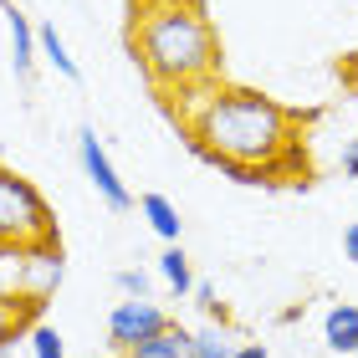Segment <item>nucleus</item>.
Here are the masks:
<instances>
[{
	"label": "nucleus",
	"mask_w": 358,
	"mask_h": 358,
	"mask_svg": "<svg viewBox=\"0 0 358 358\" xmlns=\"http://www.w3.org/2000/svg\"><path fill=\"white\" fill-rule=\"evenodd\" d=\"M164 103L179 113L189 149L215 164V159H236V164H256L282 174V185H302L297 179V154L302 143V118L287 103L256 92V87H236V83H205L189 92H174Z\"/></svg>",
	"instance_id": "nucleus-1"
},
{
	"label": "nucleus",
	"mask_w": 358,
	"mask_h": 358,
	"mask_svg": "<svg viewBox=\"0 0 358 358\" xmlns=\"http://www.w3.org/2000/svg\"><path fill=\"white\" fill-rule=\"evenodd\" d=\"M128 52L159 97L205 87L220 77V41L200 0H134Z\"/></svg>",
	"instance_id": "nucleus-2"
},
{
	"label": "nucleus",
	"mask_w": 358,
	"mask_h": 358,
	"mask_svg": "<svg viewBox=\"0 0 358 358\" xmlns=\"http://www.w3.org/2000/svg\"><path fill=\"white\" fill-rule=\"evenodd\" d=\"M52 236H57V220L46 194L15 169H0V256H21L26 246Z\"/></svg>",
	"instance_id": "nucleus-3"
},
{
	"label": "nucleus",
	"mask_w": 358,
	"mask_h": 358,
	"mask_svg": "<svg viewBox=\"0 0 358 358\" xmlns=\"http://www.w3.org/2000/svg\"><path fill=\"white\" fill-rule=\"evenodd\" d=\"M77 159H83V174H87V185L97 189V200H103L113 215H123V210H134V189L123 185V174L113 169V159L103 149V138H97V128H83L77 134Z\"/></svg>",
	"instance_id": "nucleus-4"
},
{
	"label": "nucleus",
	"mask_w": 358,
	"mask_h": 358,
	"mask_svg": "<svg viewBox=\"0 0 358 358\" xmlns=\"http://www.w3.org/2000/svg\"><path fill=\"white\" fill-rule=\"evenodd\" d=\"M164 322H169V313H164L154 297H123V302L108 313V348H113V353H128L134 343L154 338Z\"/></svg>",
	"instance_id": "nucleus-5"
},
{
	"label": "nucleus",
	"mask_w": 358,
	"mask_h": 358,
	"mask_svg": "<svg viewBox=\"0 0 358 358\" xmlns=\"http://www.w3.org/2000/svg\"><path fill=\"white\" fill-rule=\"evenodd\" d=\"M0 15H6V31H10V67L31 87V83H36V62H41V52H36V26H31V15L15 6V0H0Z\"/></svg>",
	"instance_id": "nucleus-6"
},
{
	"label": "nucleus",
	"mask_w": 358,
	"mask_h": 358,
	"mask_svg": "<svg viewBox=\"0 0 358 358\" xmlns=\"http://www.w3.org/2000/svg\"><path fill=\"white\" fill-rule=\"evenodd\" d=\"M36 313H41V297H31V292H0V353H6L15 338L31 333Z\"/></svg>",
	"instance_id": "nucleus-7"
},
{
	"label": "nucleus",
	"mask_w": 358,
	"mask_h": 358,
	"mask_svg": "<svg viewBox=\"0 0 358 358\" xmlns=\"http://www.w3.org/2000/svg\"><path fill=\"white\" fill-rule=\"evenodd\" d=\"M138 215L149 220V231L164 241V246H179V231H185V220H179V205L169 200V194H159V189L138 194Z\"/></svg>",
	"instance_id": "nucleus-8"
},
{
	"label": "nucleus",
	"mask_w": 358,
	"mask_h": 358,
	"mask_svg": "<svg viewBox=\"0 0 358 358\" xmlns=\"http://www.w3.org/2000/svg\"><path fill=\"white\" fill-rule=\"evenodd\" d=\"M36 52H41V62L62 77V83H83V67H77V57L67 52V41H62V31L52 21L36 26Z\"/></svg>",
	"instance_id": "nucleus-9"
},
{
	"label": "nucleus",
	"mask_w": 358,
	"mask_h": 358,
	"mask_svg": "<svg viewBox=\"0 0 358 358\" xmlns=\"http://www.w3.org/2000/svg\"><path fill=\"white\" fill-rule=\"evenodd\" d=\"M189 328H179V322H164L154 338H143V343H134L123 358H189Z\"/></svg>",
	"instance_id": "nucleus-10"
},
{
	"label": "nucleus",
	"mask_w": 358,
	"mask_h": 358,
	"mask_svg": "<svg viewBox=\"0 0 358 358\" xmlns=\"http://www.w3.org/2000/svg\"><path fill=\"white\" fill-rule=\"evenodd\" d=\"M322 343L333 353H358V307L353 302L328 307V317H322Z\"/></svg>",
	"instance_id": "nucleus-11"
},
{
	"label": "nucleus",
	"mask_w": 358,
	"mask_h": 358,
	"mask_svg": "<svg viewBox=\"0 0 358 358\" xmlns=\"http://www.w3.org/2000/svg\"><path fill=\"white\" fill-rule=\"evenodd\" d=\"M159 276H164V287L174 292V297H189V292H194V266H189L185 246H164V256H159Z\"/></svg>",
	"instance_id": "nucleus-12"
},
{
	"label": "nucleus",
	"mask_w": 358,
	"mask_h": 358,
	"mask_svg": "<svg viewBox=\"0 0 358 358\" xmlns=\"http://www.w3.org/2000/svg\"><path fill=\"white\" fill-rule=\"evenodd\" d=\"M236 353V343H231V333L225 328H194V338H189V358H231Z\"/></svg>",
	"instance_id": "nucleus-13"
},
{
	"label": "nucleus",
	"mask_w": 358,
	"mask_h": 358,
	"mask_svg": "<svg viewBox=\"0 0 358 358\" xmlns=\"http://www.w3.org/2000/svg\"><path fill=\"white\" fill-rule=\"evenodd\" d=\"M26 343H31V358H67V348H62V333L46 328V322H31Z\"/></svg>",
	"instance_id": "nucleus-14"
},
{
	"label": "nucleus",
	"mask_w": 358,
	"mask_h": 358,
	"mask_svg": "<svg viewBox=\"0 0 358 358\" xmlns=\"http://www.w3.org/2000/svg\"><path fill=\"white\" fill-rule=\"evenodd\" d=\"M113 282H118V292H123V297H149V271H138V266H123L118 276H113Z\"/></svg>",
	"instance_id": "nucleus-15"
},
{
	"label": "nucleus",
	"mask_w": 358,
	"mask_h": 358,
	"mask_svg": "<svg viewBox=\"0 0 358 358\" xmlns=\"http://www.w3.org/2000/svg\"><path fill=\"white\" fill-rule=\"evenodd\" d=\"M338 169H343V179H358V138L343 143V154H338Z\"/></svg>",
	"instance_id": "nucleus-16"
},
{
	"label": "nucleus",
	"mask_w": 358,
	"mask_h": 358,
	"mask_svg": "<svg viewBox=\"0 0 358 358\" xmlns=\"http://www.w3.org/2000/svg\"><path fill=\"white\" fill-rule=\"evenodd\" d=\"M343 256H348V262L358 266V220H353L348 231H343Z\"/></svg>",
	"instance_id": "nucleus-17"
},
{
	"label": "nucleus",
	"mask_w": 358,
	"mask_h": 358,
	"mask_svg": "<svg viewBox=\"0 0 358 358\" xmlns=\"http://www.w3.org/2000/svg\"><path fill=\"white\" fill-rule=\"evenodd\" d=\"M231 358H266V343H241Z\"/></svg>",
	"instance_id": "nucleus-18"
},
{
	"label": "nucleus",
	"mask_w": 358,
	"mask_h": 358,
	"mask_svg": "<svg viewBox=\"0 0 358 358\" xmlns=\"http://www.w3.org/2000/svg\"><path fill=\"white\" fill-rule=\"evenodd\" d=\"M353 358H358V353H353Z\"/></svg>",
	"instance_id": "nucleus-19"
}]
</instances>
